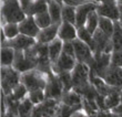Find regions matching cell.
Here are the masks:
<instances>
[{
  "label": "cell",
  "instance_id": "obj_30",
  "mask_svg": "<svg viewBox=\"0 0 122 117\" xmlns=\"http://www.w3.org/2000/svg\"><path fill=\"white\" fill-rule=\"evenodd\" d=\"M97 5H102V3H110V2H116L114 0H92Z\"/></svg>",
  "mask_w": 122,
  "mask_h": 117
},
{
  "label": "cell",
  "instance_id": "obj_9",
  "mask_svg": "<svg viewBox=\"0 0 122 117\" xmlns=\"http://www.w3.org/2000/svg\"><path fill=\"white\" fill-rule=\"evenodd\" d=\"M98 8V5L94 3L93 1L89 3H86L83 6H80L77 8V21H76V28H83L86 27L88 17L90 16V13L96 11Z\"/></svg>",
  "mask_w": 122,
  "mask_h": 117
},
{
  "label": "cell",
  "instance_id": "obj_29",
  "mask_svg": "<svg viewBox=\"0 0 122 117\" xmlns=\"http://www.w3.org/2000/svg\"><path fill=\"white\" fill-rule=\"evenodd\" d=\"M70 117H88V115H87V113H86L83 109H79V111L74 112Z\"/></svg>",
  "mask_w": 122,
  "mask_h": 117
},
{
  "label": "cell",
  "instance_id": "obj_34",
  "mask_svg": "<svg viewBox=\"0 0 122 117\" xmlns=\"http://www.w3.org/2000/svg\"><path fill=\"white\" fill-rule=\"evenodd\" d=\"M121 117H122V116H121Z\"/></svg>",
  "mask_w": 122,
  "mask_h": 117
},
{
  "label": "cell",
  "instance_id": "obj_22",
  "mask_svg": "<svg viewBox=\"0 0 122 117\" xmlns=\"http://www.w3.org/2000/svg\"><path fill=\"white\" fill-rule=\"evenodd\" d=\"M99 29L103 33H106L108 37L112 38L113 32H114V22H113L112 20L108 19V18L100 17L99 18Z\"/></svg>",
  "mask_w": 122,
  "mask_h": 117
},
{
  "label": "cell",
  "instance_id": "obj_3",
  "mask_svg": "<svg viewBox=\"0 0 122 117\" xmlns=\"http://www.w3.org/2000/svg\"><path fill=\"white\" fill-rule=\"evenodd\" d=\"M21 83V73L16 71L12 66H1V87L2 94L6 96L12 94L13 89Z\"/></svg>",
  "mask_w": 122,
  "mask_h": 117
},
{
  "label": "cell",
  "instance_id": "obj_7",
  "mask_svg": "<svg viewBox=\"0 0 122 117\" xmlns=\"http://www.w3.org/2000/svg\"><path fill=\"white\" fill-rule=\"evenodd\" d=\"M97 13L100 17L108 18V19L112 20L113 22H117L120 19V12H119V8H118V3L117 2L98 5Z\"/></svg>",
  "mask_w": 122,
  "mask_h": 117
},
{
  "label": "cell",
  "instance_id": "obj_2",
  "mask_svg": "<svg viewBox=\"0 0 122 117\" xmlns=\"http://www.w3.org/2000/svg\"><path fill=\"white\" fill-rule=\"evenodd\" d=\"M48 80L49 75L37 70V69L21 74V83L26 86V89H28L29 93L33 92V91H39V89L46 91Z\"/></svg>",
  "mask_w": 122,
  "mask_h": 117
},
{
  "label": "cell",
  "instance_id": "obj_27",
  "mask_svg": "<svg viewBox=\"0 0 122 117\" xmlns=\"http://www.w3.org/2000/svg\"><path fill=\"white\" fill-rule=\"evenodd\" d=\"M62 52L76 59V52H74V47H73V43H72V42H63ZM76 60H77V59H76Z\"/></svg>",
  "mask_w": 122,
  "mask_h": 117
},
{
  "label": "cell",
  "instance_id": "obj_26",
  "mask_svg": "<svg viewBox=\"0 0 122 117\" xmlns=\"http://www.w3.org/2000/svg\"><path fill=\"white\" fill-rule=\"evenodd\" d=\"M111 66L122 67V51H113L111 53Z\"/></svg>",
  "mask_w": 122,
  "mask_h": 117
},
{
  "label": "cell",
  "instance_id": "obj_24",
  "mask_svg": "<svg viewBox=\"0 0 122 117\" xmlns=\"http://www.w3.org/2000/svg\"><path fill=\"white\" fill-rule=\"evenodd\" d=\"M35 21L36 23L38 24V27L40 29H46V28H49L50 25H52V20H51V17L49 14V12H42V13H39V14H36L35 17Z\"/></svg>",
  "mask_w": 122,
  "mask_h": 117
},
{
  "label": "cell",
  "instance_id": "obj_28",
  "mask_svg": "<svg viewBox=\"0 0 122 117\" xmlns=\"http://www.w3.org/2000/svg\"><path fill=\"white\" fill-rule=\"evenodd\" d=\"M91 1H92V0H63V5L78 8V7L83 6V5L89 3V2H91Z\"/></svg>",
  "mask_w": 122,
  "mask_h": 117
},
{
  "label": "cell",
  "instance_id": "obj_17",
  "mask_svg": "<svg viewBox=\"0 0 122 117\" xmlns=\"http://www.w3.org/2000/svg\"><path fill=\"white\" fill-rule=\"evenodd\" d=\"M16 51L8 47H1V66L9 67L13 65Z\"/></svg>",
  "mask_w": 122,
  "mask_h": 117
},
{
  "label": "cell",
  "instance_id": "obj_1",
  "mask_svg": "<svg viewBox=\"0 0 122 117\" xmlns=\"http://www.w3.org/2000/svg\"><path fill=\"white\" fill-rule=\"evenodd\" d=\"M2 22L6 23H17L19 24L27 18V14L23 12L20 6L19 0H7L3 1L1 8Z\"/></svg>",
  "mask_w": 122,
  "mask_h": 117
},
{
  "label": "cell",
  "instance_id": "obj_32",
  "mask_svg": "<svg viewBox=\"0 0 122 117\" xmlns=\"http://www.w3.org/2000/svg\"><path fill=\"white\" fill-rule=\"evenodd\" d=\"M55 1H57L58 3H60L61 6H62V3H63V0H55Z\"/></svg>",
  "mask_w": 122,
  "mask_h": 117
},
{
  "label": "cell",
  "instance_id": "obj_10",
  "mask_svg": "<svg viewBox=\"0 0 122 117\" xmlns=\"http://www.w3.org/2000/svg\"><path fill=\"white\" fill-rule=\"evenodd\" d=\"M19 30L20 34L27 35L30 38H37L41 31V29L38 27V24L36 23L35 18L33 17H27L22 22L19 23Z\"/></svg>",
  "mask_w": 122,
  "mask_h": 117
},
{
  "label": "cell",
  "instance_id": "obj_33",
  "mask_svg": "<svg viewBox=\"0 0 122 117\" xmlns=\"http://www.w3.org/2000/svg\"><path fill=\"white\" fill-rule=\"evenodd\" d=\"M117 3H122V0H114Z\"/></svg>",
  "mask_w": 122,
  "mask_h": 117
},
{
  "label": "cell",
  "instance_id": "obj_14",
  "mask_svg": "<svg viewBox=\"0 0 122 117\" xmlns=\"http://www.w3.org/2000/svg\"><path fill=\"white\" fill-rule=\"evenodd\" d=\"M48 12L51 17L52 24L62 23V6L55 0H50L48 2Z\"/></svg>",
  "mask_w": 122,
  "mask_h": 117
},
{
  "label": "cell",
  "instance_id": "obj_18",
  "mask_svg": "<svg viewBox=\"0 0 122 117\" xmlns=\"http://www.w3.org/2000/svg\"><path fill=\"white\" fill-rule=\"evenodd\" d=\"M113 51H122V25L119 21L114 22V32L112 38Z\"/></svg>",
  "mask_w": 122,
  "mask_h": 117
},
{
  "label": "cell",
  "instance_id": "obj_8",
  "mask_svg": "<svg viewBox=\"0 0 122 117\" xmlns=\"http://www.w3.org/2000/svg\"><path fill=\"white\" fill-rule=\"evenodd\" d=\"M102 80L108 85L122 89V67L110 66L102 76Z\"/></svg>",
  "mask_w": 122,
  "mask_h": 117
},
{
  "label": "cell",
  "instance_id": "obj_5",
  "mask_svg": "<svg viewBox=\"0 0 122 117\" xmlns=\"http://www.w3.org/2000/svg\"><path fill=\"white\" fill-rule=\"evenodd\" d=\"M36 44H37V41L33 38H30V37H27V35L23 34H19L15 39L7 40L2 44V47H11L15 51H27L31 49L32 47H35Z\"/></svg>",
  "mask_w": 122,
  "mask_h": 117
},
{
  "label": "cell",
  "instance_id": "obj_16",
  "mask_svg": "<svg viewBox=\"0 0 122 117\" xmlns=\"http://www.w3.org/2000/svg\"><path fill=\"white\" fill-rule=\"evenodd\" d=\"M121 93L122 89H117V91H114V92H112L111 94H109L108 96L104 97V105H106L107 111H113L118 106H120L122 102Z\"/></svg>",
  "mask_w": 122,
  "mask_h": 117
},
{
  "label": "cell",
  "instance_id": "obj_19",
  "mask_svg": "<svg viewBox=\"0 0 122 117\" xmlns=\"http://www.w3.org/2000/svg\"><path fill=\"white\" fill-rule=\"evenodd\" d=\"M69 22L76 25L77 21V8L70 6H62V22Z\"/></svg>",
  "mask_w": 122,
  "mask_h": 117
},
{
  "label": "cell",
  "instance_id": "obj_21",
  "mask_svg": "<svg viewBox=\"0 0 122 117\" xmlns=\"http://www.w3.org/2000/svg\"><path fill=\"white\" fill-rule=\"evenodd\" d=\"M1 31L5 33L7 40L15 39L20 34L19 24H17V23H5V24L2 25Z\"/></svg>",
  "mask_w": 122,
  "mask_h": 117
},
{
  "label": "cell",
  "instance_id": "obj_23",
  "mask_svg": "<svg viewBox=\"0 0 122 117\" xmlns=\"http://www.w3.org/2000/svg\"><path fill=\"white\" fill-rule=\"evenodd\" d=\"M99 18H100V16L97 13V10H96V11H93V12L90 13V16L88 17V19H87V23H86L84 28L87 29L92 35L99 29Z\"/></svg>",
  "mask_w": 122,
  "mask_h": 117
},
{
  "label": "cell",
  "instance_id": "obj_31",
  "mask_svg": "<svg viewBox=\"0 0 122 117\" xmlns=\"http://www.w3.org/2000/svg\"><path fill=\"white\" fill-rule=\"evenodd\" d=\"M118 8H119V12H120V19L119 22L122 25V3H118Z\"/></svg>",
  "mask_w": 122,
  "mask_h": 117
},
{
  "label": "cell",
  "instance_id": "obj_25",
  "mask_svg": "<svg viewBox=\"0 0 122 117\" xmlns=\"http://www.w3.org/2000/svg\"><path fill=\"white\" fill-rule=\"evenodd\" d=\"M28 97L29 99L32 102V104L37 106V105L41 104L46 101V91L43 89H39V91H33V92H30L28 94Z\"/></svg>",
  "mask_w": 122,
  "mask_h": 117
},
{
  "label": "cell",
  "instance_id": "obj_12",
  "mask_svg": "<svg viewBox=\"0 0 122 117\" xmlns=\"http://www.w3.org/2000/svg\"><path fill=\"white\" fill-rule=\"evenodd\" d=\"M58 38L63 42H73L78 39V29L69 22H62L59 28Z\"/></svg>",
  "mask_w": 122,
  "mask_h": 117
},
{
  "label": "cell",
  "instance_id": "obj_13",
  "mask_svg": "<svg viewBox=\"0 0 122 117\" xmlns=\"http://www.w3.org/2000/svg\"><path fill=\"white\" fill-rule=\"evenodd\" d=\"M82 102L83 99L81 97V95L74 92L73 89L70 92L64 93L61 98V103L63 105H67L72 108H78V109H82Z\"/></svg>",
  "mask_w": 122,
  "mask_h": 117
},
{
  "label": "cell",
  "instance_id": "obj_20",
  "mask_svg": "<svg viewBox=\"0 0 122 117\" xmlns=\"http://www.w3.org/2000/svg\"><path fill=\"white\" fill-rule=\"evenodd\" d=\"M78 39L81 40L82 42H84L87 45H89L93 53H96V44H94V41H93V35L84 27L78 29Z\"/></svg>",
  "mask_w": 122,
  "mask_h": 117
},
{
  "label": "cell",
  "instance_id": "obj_6",
  "mask_svg": "<svg viewBox=\"0 0 122 117\" xmlns=\"http://www.w3.org/2000/svg\"><path fill=\"white\" fill-rule=\"evenodd\" d=\"M76 59L70 55H68L66 53H61L60 57L55 64H52V72L55 73L56 75H59L61 73H67V72H72L74 70V67L77 65L76 63Z\"/></svg>",
  "mask_w": 122,
  "mask_h": 117
},
{
  "label": "cell",
  "instance_id": "obj_11",
  "mask_svg": "<svg viewBox=\"0 0 122 117\" xmlns=\"http://www.w3.org/2000/svg\"><path fill=\"white\" fill-rule=\"evenodd\" d=\"M61 24H52L49 28L42 29L39 35L37 37V43L39 44H50L52 41L57 39V35L59 33V28Z\"/></svg>",
  "mask_w": 122,
  "mask_h": 117
},
{
  "label": "cell",
  "instance_id": "obj_15",
  "mask_svg": "<svg viewBox=\"0 0 122 117\" xmlns=\"http://www.w3.org/2000/svg\"><path fill=\"white\" fill-rule=\"evenodd\" d=\"M63 49V41L57 38L55 41H52L50 44H48V52H49V59L51 62V65L55 64L58 59L60 57Z\"/></svg>",
  "mask_w": 122,
  "mask_h": 117
},
{
  "label": "cell",
  "instance_id": "obj_4",
  "mask_svg": "<svg viewBox=\"0 0 122 117\" xmlns=\"http://www.w3.org/2000/svg\"><path fill=\"white\" fill-rule=\"evenodd\" d=\"M74 47V52H76V59L79 63H83L92 69L94 66V53L92 52V50L90 49L89 45H87L84 42H82L81 40L77 39L73 42Z\"/></svg>",
  "mask_w": 122,
  "mask_h": 117
}]
</instances>
